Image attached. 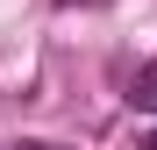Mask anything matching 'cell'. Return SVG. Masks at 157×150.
<instances>
[{
    "mask_svg": "<svg viewBox=\"0 0 157 150\" xmlns=\"http://www.w3.org/2000/svg\"><path fill=\"white\" fill-rule=\"evenodd\" d=\"M29 150H57V143H29Z\"/></svg>",
    "mask_w": 157,
    "mask_h": 150,
    "instance_id": "cell-2",
    "label": "cell"
},
{
    "mask_svg": "<svg viewBox=\"0 0 157 150\" xmlns=\"http://www.w3.org/2000/svg\"><path fill=\"white\" fill-rule=\"evenodd\" d=\"M143 150H157V136H150V143H143Z\"/></svg>",
    "mask_w": 157,
    "mask_h": 150,
    "instance_id": "cell-3",
    "label": "cell"
},
{
    "mask_svg": "<svg viewBox=\"0 0 157 150\" xmlns=\"http://www.w3.org/2000/svg\"><path fill=\"white\" fill-rule=\"evenodd\" d=\"M128 100H136V107H150V114H157V71H143V79L128 86Z\"/></svg>",
    "mask_w": 157,
    "mask_h": 150,
    "instance_id": "cell-1",
    "label": "cell"
}]
</instances>
